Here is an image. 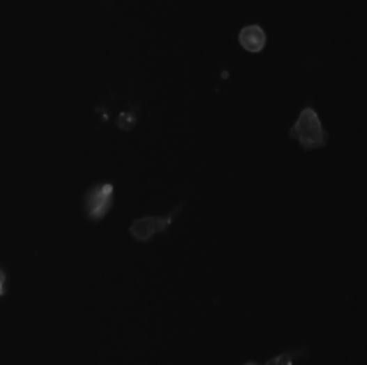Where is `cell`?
Returning <instances> with one entry per match:
<instances>
[{
    "mask_svg": "<svg viewBox=\"0 0 367 365\" xmlns=\"http://www.w3.org/2000/svg\"><path fill=\"white\" fill-rule=\"evenodd\" d=\"M309 357H310L309 349L297 348L292 349V351H285L281 352V355H278V357L271 358L265 365H292L294 362L299 360V358H309Z\"/></svg>",
    "mask_w": 367,
    "mask_h": 365,
    "instance_id": "5",
    "label": "cell"
},
{
    "mask_svg": "<svg viewBox=\"0 0 367 365\" xmlns=\"http://www.w3.org/2000/svg\"><path fill=\"white\" fill-rule=\"evenodd\" d=\"M136 120H138L136 111H124V113H120V117H118L117 126L124 131H131L134 126H136Z\"/></svg>",
    "mask_w": 367,
    "mask_h": 365,
    "instance_id": "6",
    "label": "cell"
},
{
    "mask_svg": "<svg viewBox=\"0 0 367 365\" xmlns=\"http://www.w3.org/2000/svg\"><path fill=\"white\" fill-rule=\"evenodd\" d=\"M6 283H8V273L0 267V298L6 295Z\"/></svg>",
    "mask_w": 367,
    "mask_h": 365,
    "instance_id": "7",
    "label": "cell"
},
{
    "mask_svg": "<svg viewBox=\"0 0 367 365\" xmlns=\"http://www.w3.org/2000/svg\"><path fill=\"white\" fill-rule=\"evenodd\" d=\"M288 136L296 140L305 151H318V149L326 147L328 143V133L312 104L301 109L299 117L288 131Z\"/></svg>",
    "mask_w": 367,
    "mask_h": 365,
    "instance_id": "1",
    "label": "cell"
},
{
    "mask_svg": "<svg viewBox=\"0 0 367 365\" xmlns=\"http://www.w3.org/2000/svg\"><path fill=\"white\" fill-rule=\"evenodd\" d=\"M181 211H183V202L175 206L171 213L163 215V217H150L149 215V217L134 218L130 226V235L133 236L136 242L147 243L149 240H153L155 235L167 231L169 227L172 226V222H174V218L178 217V213H181Z\"/></svg>",
    "mask_w": 367,
    "mask_h": 365,
    "instance_id": "3",
    "label": "cell"
},
{
    "mask_svg": "<svg viewBox=\"0 0 367 365\" xmlns=\"http://www.w3.org/2000/svg\"><path fill=\"white\" fill-rule=\"evenodd\" d=\"M238 43L242 45L244 51L251 52V54H258L263 51V47L267 45V34L256 24L246 26L238 33Z\"/></svg>",
    "mask_w": 367,
    "mask_h": 365,
    "instance_id": "4",
    "label": "cell"
},
{
    "mask_svg": "<svg viewBox=\"0 0 367 365\" xmlns=\"http://www.w3.org/2000/svg\"><path fill=\"white\" fill-rule=\"evenodd\" d=\"M115 204V188L111 183H100L86 190L83 197V213L90 222H100Z\"/></svg>",
    "mask_w": 367,
    "mask_h": 365,
    "instance_id": "2",
    "label": "cell"
}]
</instances>
